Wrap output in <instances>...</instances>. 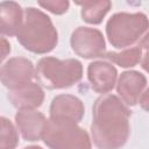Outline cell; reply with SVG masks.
<instances>
[{"mask_svg":"<svg viewBox=\"0 0 149 149\" xmlns=\"http://www.w3.org/2000/svg\"><path fill=\"white\" fill-rule=\"evenodd\" d=\"M129 108L113 94H104L93 105L91 134L99 149H119L129 136Z\"/></svg>","mask_w":149,"mask_h":149,"instance_id":"obj_1","label":"cell"},{"mask_svg":"<svg viewBox=\"0 0 149 149\" xmlns=\"http://www.w3.org/2000/svg\"><path fill=\"white\" fill-rule=\"evenodd\" d=\"M34 73V65L29 59L14 57L0 68V81L7 88L15 90L30 83Z\"/></svg>","mask_w":149,"mask_h":149,"instance_id":"obj_7","label":"cell"},{"mask_svg":"<svg viewBox=\"0 0 149 149\" xmlns=\"http://www.w3.org/2000/svg\"><path fill=\"white\" fill-rule=\"evenodd\" d=\"M19 142L17 132L13 123L3 116H0V149H15Z\"/></svg>","mask_w":149,"mask_h":149,"instance_id":"obj_16","label":"cell"},{"mask_svg":"<svg viewBox=\"0 0 149 149\" xmlns=\"http://www.w3.org/2000/svg\"><path fill=\"white\" fill-rule=\"evenodd\" d=\"M7 98L13 106L20 109H35L44 100V92L36 83H28L19 88L9 90Z\"/></svg>","mask_w":149,"mask_h":149,"instance_id":"obj_12","label":"cell"},{"mask_svg":"<svg viewBox=\"0 0 149 149\" xmlns=\"http://www.w3.org/2000/svg\"><path fill=\"white\" fill-rule=\"evenodd\" d=\"M38 5L54 14H63L69 8V1H38Z\"/></svg>","mask_w":149,"mask_h":149,"instance_id":"obj_17","label":"cell"},{"mask_svg":"<svg viewBox=\"0 0 149 149\" xmlns=\"http://www.w3.org/2000/svg\"><path fill=\"white\" fill-rule=\"evenodd\" d=\"M35 77L49 90L66 88L81 79L83 65L74 58L61 61L55 57H43L37 63Z\"/></svg>","mask_w":149,"mask_h":149,"instance_id":"obj_3","label":"cell"},{"mask_svg":"<svg viewBox=\"0 0 149 149\" xmlns=\"http://www.w3.org/2000/svg\"><path fill=\"white\" fill-rule=\"evenodd\" d=\"M72 50L84 58L102 57L105 54V40L98 29L78 27L71 35Z\"/></svg>","mask_w":149,"mask_h":149,"instance_id":"obj_6","label":"cell"},{"mask_svg":"<svg viewBox=\"0 0 149 149\" xmlns=\"http://www.w3.org/2000/svg\"><path fill=\"white\" fill-rule=\"evenodd\" d=\"M76 5L81 7V17L84 21L98 24L109 10L111 1H76Z\"/></svg>","mask_w":149,"mask_h":149,"instance_id":"obj_14","label":"cell"},{"mask_svg":"<svg viewBox=\"0 0 149 149\" xmlns=\"http://www.w3.org/2000/svg\"><path fill=\"white\" fill-rule=\"evenodd\" d=\"M16 36L21 45L34 54L51 51L58 40L57 30L50 17L34 7L24 10L23 22Z\"/></svg>","mask_w":149,"mask_h":149,"instance_id":"obj_2","label":"cell"},{"mask_svg":"<svg viewBox=\"0 0 149 149\" xmlns=\"http://www.w3.org/2000/svg\"><path fill=\"white\" fill-rule=\"evenodd\" d=\"M85 108L80 99L71 94H61L52 99L50 106V119H64L79 122Z\"/></svg>","mask_w":149,"mask_h":149,"instance_id":"obj_11","label":"cell"},{"mask_svg":"<svg viewBox=\"0 0 149 149\" xmlns=\"http://www.w3.org/2000/svg\"><path fill=\"white\" fill-rule=\"evenodd\" d=\"M42 140L51 149H91L86 130L71 120H48Z\"/></svg>","mask_w":149,"mask_h":149,"instance_id":"obj_4","label":"cell"},{"mask_svg":"<svg viewBox=\"0 0 149 149\" xmlns=\"http://www.w3.org/2000/svg\"><path fill=\"white\" fill-rule=\"evenodd\" d=\"M147 90V78L136 71H126L121 73L116 91L121 97V101L128 106H134L141 101Z\"/></svg>","mask_w":149,"mask_h":149,"instance_id":"obj_8","label":"cell"},{"mask_svg":"<svg viewBox=\"0 0 149 149\" xmlns=\"http://www.w3.org/2000/svg\"><path fill=\"white\" fill-rule=\"evenodd\" d=\"M15 122L24 140L38 141L42 139L48 120L35 109H20L15 115Z\"/></svg>","mask_w":149,"mask_h":149,"instance_id":"obj_9","label":"cell"},{"mask_svg":"<svg viewBox=\"0 0 149 149\" xmlns=\"http://www.w3.org/2000/svg\"><path fill=\"white\" fill-rule=\"evenodd\" d=\"M148 19L142 13H116L107 22L106 33L115 48H127L147 34Z\"/></svg>","mask_w":149,"mask_h":149,"instance_id":"obj_5","label":"cell"},{"mask_svg":"<svg viewBox=\"0 0 149 149\" xmlns=\"http://www.w3.org/2000/svg\"><path fill=\"white\" fill-rule=\"evenodd\" d=\"M116 69L107 62H93L87 68V78L94 92L106 94L113 90L116 80Z\"/></svg>","mask_w":149,"mask_h":149,"instance_id":"obj_10","label":"cell"},{"mask_svg":"<svg viewBox=\"0 0 149 149\" xmlns=\"http://www.w3.org/2000/svg\"><path fill=\"white\" fill-rule=\"evenodd\" d=\"M147 56V51L142 54L141 47H133L129 49L123 50L122 52H113V51H107L102 55V58L108 59L112 63H115L122 68H129L134 66L137 63L141 62V58Z\"/></svg>","mask_w":149,"mask_h":149,"instance_id":"obj_15","label":"cell"},{"mask_svg":"<svg viewBox=\"0 0 149 149\" xmlns=\"http://www.w3.org/2000/svg\"><path fill=\"white\" fill-rule=\"evenodd\" d=\"M23 149H43V148L37 147V146H30V147H26V148H23Z\"/></svg>","mask_w":149,"mask_h":149,"instance_id":"obj_19","label":"cell"},{"mask_svg":"<svg viewBox=\"0 0 149 149\" xmlns=\"http://www.w3.org/2000/svg\"><path fill=\"white\" fill-rule=\"evenodd\" d=\"M23 22V12L15 1L0 2V33L6 36L17 35Z\"/></svg>","mask_w":149,"mask_h":149,"instance_id":"obj_13","label":"cell"},{"mask_svg":"<svg viewBox=\"0 0 149 149\" xmlns=\"http://www.w3.org/2000/svg\"><path fill=\"white\" fill-rule=\"evenodd\" d=\"M9 52H10V44H9V42L5 37L0 36V64L8 56Z\"/></svg>","mask_w":149,"mask_h":149,"instance_id":"obj_18","label":"cell"}]
</instances>
